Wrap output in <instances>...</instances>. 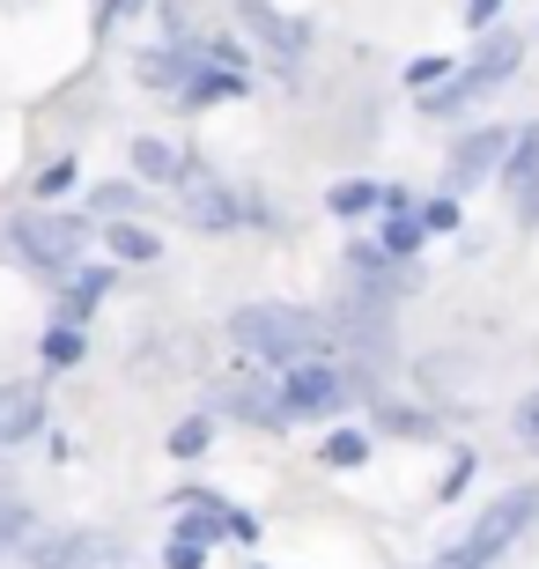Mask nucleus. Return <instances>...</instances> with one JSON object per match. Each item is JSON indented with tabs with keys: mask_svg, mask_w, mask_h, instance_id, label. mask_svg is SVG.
Returning a JSON list of instances; mask_svg holds the SVG:
<instances>
[{
	"mask_svg": "<svg viewBox=\"0 0 539 569\" xmlns=\"http://www.w3.org/2000/svg\"><path fill=\"white\" fill-rule=\"evenodd\" d=\"M229 348L244 362H259V370H296V362H318V348H326V326H318V311H303V303H244V311L229 318Z\"/></svg>",
	"mask_w": 539,
	"mask_h": 569,
	"instance_id": "nucleus-1",
	"label": "nucleus"
},
{
	"mask_svg": "<svg viewBox=\"0 0 539 569\" xmlns=\"http://www.w3.org/2000/svg\"><path fill=\"white\" fill-rule=\"evenodd\" d=\"M267 392H273V429H289V422H326V415L355 407L362 378L318 356V362H296V370H273Z\"/></svg>",
	"mask_w": 539,
	"mask_h": 569,
	"instance_id": "nucleus-2",
	"label": "nucleus"
},
{
	"mask_svg": "<svg viewBox=\"0 0 539 569\" xmlns=\"http://www.w3.org/2000/svg\"><path fill=\"white\" fill-rule=\"evenodd\" d=\"M532 518H539V488H510L502 503H488L473 526H466V540H451V548L436 555V569H488L496 555H510L525 532H532Z\"/></svg>",
	"mask_w": 539,
	"mask_h": 569,
	"instance_id": "nucleus-3",
	"label": "nucleus"
},
{
	"mask_svg": "<svg viewBox=\"0 0 539 569\" xmlns=\"http://www.w3.org/2000/svg\"><path fill=\"white\" fill-rule=\"evenodd\" d=\"M518 60H525V38H510V30H488L473 60L458 67L443 89H429V97H421V111H429V119H451V111H466L473 97H488L496 82H510V74H518Z\"/></svg>",
	"mask_w": 539,
	"mask_h": 569,
	"instance_id": "nucleus-4",
	"label": "nucleus"
},
{
	"mask_svg": "<svg viewBox=\"0 0 539 569\" xmlns=\"http://www.w3.org/2000/svg\"><path fill=\"white\" fill-rule=\"evenodd\" d=\"M8 244H16V252L30 259L44 281H67V274H74V259H82V244H89V222H82V214L30 208V214H16V222H8Z\"/></svg>",
	"mask_w": 539,
	"mask_h": 569,
	"instance_id": "nucleus-5",
	"label": "nucleus"
},
{
	"mask_svg": "<svg viewBox=\"0 0 539 569\" xmlns=\"http://www.w3.org/2000/svg\"><path fill=\"white\" fill-rule=\"evenodd\" d=\"M502 156H510V127H473L466 141L451 148V156H443V192L458 200V192L488 186V178L502 170Z\"/></svg>",
	"mask_w": 539,
	"mask_h": 569,
	"instance_id": "nucleus-6",
	"label": "nucleus"
},
{
	"mask_svg": "<svg viewBox=\"0 0 539 569\" xmlns=\"http://www.w3.org/2000/svg\"><path fill=\"white\" fill-rule=\"evenodd\" d=\"M178 214H186L192 230H237V222H259V214L237 200V192L222 186V178H208V170H192L186 192H178Z\"/></svg>",
	"mask_w": 539,
	"mask_h": 569,
	"instance_id": "nucleus-7",
	"label": "nucleus"
},
{
	"mask_svg": "<svg viewBox=\"0 0 539 569\" xmlns=\"http://www.w3.org/2000/svg\"><path fill=\"white\" fill-rule=\"evenodd\" d=\"M229 8L251 22V38L267 44L273 60H303V52H311V30H303V22H289L273 0H229Z\"/></svg>",
	"mask_w": 539,
	"mask_h": 569,
	"instance_id": "nucleus-8",
	"label": "nucleus"
},
{
	"mask_svg": "<svg viewBox=\"0 0 539 569\" xmlns=\"http://www.w3.org/2000/svg\"><path fill=\"white\" fill-rule=\"evenodd\" d=\"M229 97H244V67L200 60V67L186 74V89H178V111H214V104H229Z\"/></svg>",
	"mask_w": 539,
	"mask_h": 569,
	"instance_id": "nucleus-9",
	"label": "nucleus"
},
{
	"mask_svg": "<svg viewBox=\"0 0 539 569\" xmlns=\"http://www.w3.org/2000/svg\"><path fill=\"white\" fill-rule=\"evenodd\" d=\"M44 429V392L38 385H0V443H30Z\"/></svg>",
	"mask_w": 539,
	"mask_h": 569,
	"instance_id": "nucleus-10",
	"label": "nucleus"
},
{
	"mask_svg": "<svg viewBox=\"0 0 539 569\" xmlns=\"http://www.w3.org/2000/svg\"><path fill=\"white\" fill-rule=\"evenodd\" d=\"M104 252L126 259V267H148V259H163V237L148 222H133V214H119V222H104Z\"/></svg>",
	"mask_w": 539,
	"mask_h": 569,
	"instance_id": "nucleus-11",
	"label": "nucleus"
},
{
	"mask_svg": "<svg viewBox=\"0 0 539 569\" xmlns=\"http://www.w3.org/2000/svg\"><path fill=\"white\" fill-rule=\"evenodd\" d=\"M133 178H156V186L170 178V186H186L192 163H186V156H178L170 141H156V133H148V141H133Z\"/></svg>",
	"mask_w": 539,
	"mask_h": 569,
	"instance_id": "nucleus-12",
	"label": "nucleus"
},
{
	"mask_svg": "<svg viewBox=\"0 0 539 569\" xmlns=\"http://www.w3.org/2000/svg\"><path fill=\"white\" fill-rule=\"evenodd\" d=\"M370 429H332L326 443H318V466H332V473H355V466H370Z\"/></svg>",
	"mask_w": 539,
	"mask_h": 569,
	"instance_id": "nucleus-13",
	"label": "nucleus"
},
{
	"mask_svg": "<svg viewBox=\"0 0 539 569\" xmlns=\"http://www.w3.org/2000/svg\"><path fill=\"white\" fill-rule=\"evenodd\" d=\"M532 178H539V119L510 133V156H502V186H510V192L532 186Z\"/></svg>",
	"mask_w": 539,
	"mask_h": 569,
	"instance_id": "nucleus-14",
	"label": "nucleus"
},
{
	"mask_svg": "<svg viewBox=\"0 0 539 569\" xmlns=\"http://www.w3.org/2000/svg\"><path fill=\"white\" fill-rule=\"evenodd\" d=\"M421 244H429V222H421V208H407V214H392V222H385V259L415 267Z\"/></svg>",
	"mask_w": 539,
	"mask_h": 569,
	"instance_id": "nucleus-15",
	"label": "nucleus"
},
{
	"mask_svg": "<svg viewBox=\"0 0 539 569\" xmlns=\"http://www.w3.org/2000/svg\"><path fill=\"white\" fill-rule=\"evenodd\" d=\"M326 208L340 214V222H355V214H370V208H385V186H377V178H340V186L326 192Z\"/></svg>",
	"mask_w": 539,
	"mask_h": 569,
	"instance_id": "nucleus-16",
	"label": "nucleus"
},
{
	"mask_svg": "<svg viewBox=\"0 0 539 569\" xmlns=\"http://www.w3.org/2000/svg\"><path fill=\"white\" fill-rule=\"evenodd\" d=\"M104 289H111V267H89V274H67V281H60V296H67L60 326H82V311H89V303H97Z\"/></svg>",
	"mask_w": 539,
	"mask_h": 569,
	"instance_id": "nucleus-17",
	"label": "nucleus"
},
{
	"mask_svg": "<svg viewBox=\"0 0 539 569\" xmlns=\"http://www.w3.org/2000/svg\"><path fill=\"white\" fill-rule=\"evenodd\" d=\"M30 526H38V518H30V503H16V496H0V562H8V555H22Z\"/></svg>",
	"mask_w": 539,
	"mask_h": 569,
	"instance_id": "nucleus-18",
	"label": "nucleus"
},
{
	"mask_svg": "<svg viewBox=\"0 0 539 569\" xmlns=\"http://www.w3.org/2000/svg\"><path fill=\"white\" fill-rule=\"evenodd\" d=\"M208 443H214V422L208 415H186V422L170 429V459H208Z\"/></svg>",
	"mask_w": 539,
	"mask_h": 569,
	"instance_id": "nucleus-19",
	"label": "nucleus"
},
{
	"mask_svg": "<svg viewBox=\"0 0 539 569\" xmlns=\"http://www.w3.org/2000/svg\"><path fill=\"white\" fill-rule=\"evenodd\" d=\"M44 362H52V370H67V362H82V326H52V333H44V348H38Z\"/></svg>",
	"mask_w": 539,
	"mask_h": 569,
	"instance_id": "nucleus-20",
	"label": "nucleus"
},
{
	"mask_svg": "<svg viewBox=\"0 0 539 569\" xmlns=\"http://www.w3.org/2000/svg\"><path fill=\"white\" fill-rule=\"evenodd\" d=\"M97 208H104V222H119V214L141 208V186H133V178H119V186H97Z\"/></svg>",
	"mask_w": 539,
	"mask_h": 569,
	"instance_id": "nucleus-21",
	"label": "nucleus"
},
{
	"mask_svg": "<svg viewBox=\"0 0 539 569\" xmlns=\"http://www.w3.org/2000/svg\"><path fill=\"white\" fill-rule=\"evenodd\" d=\"M67 186H74V163H67V156H60V163H44L38 178H30V192H38V200H60Z\"/></svg>",
	"mask_w": 539,
	"mask_h": 569,
	"instance_id": "nucleus-22",
	"label": "nucleus"
},
{
	"mask_svg": "<svg viewBox=\"0 0 539 569\" xmlns=\"http://www.w3.org/2000/svg\"><path fill=\"white\" fill-rule=\"evenodd\" d=\"M421 222H429V237L458 230V200H451V192H436V200H421Z\"/></svg>",
	"mask_w": 539,
	"mask_h": 569,
	"instance_id": "nucleus-23",
	"label": "nucleus"
},
{
	"mask_svg": "<svg viewBox=\"0 0 539 569\" xmlns=\"http://www.w3.org/2000/svg\"><path fill=\"white\" fill-rule=\"evenodd\" d=\"M163 569H208V548H200V540H178V532H170Z\"/></svg>",
	"mask_w": 539,
	"mask_h": 569,
	"instance_id": "nucleus-24",
	"label": "nucleus"
},
{
	"mask_svg": "<svg viewBox=\"0 0 539 569\" xmlns=\"http://www.w3.org/2000/svg\"><path fill=\"white\" fill-rule=\"evenodd\" d=\"M466 481H473V451H466V459H451V473H443V488H436V503L466 496Z\"/></svg>",
	"mask_w": 539,
	"mask_h": 569,
	"instance_id": "nucleus-25",
	"label": "nucleus"
},
{
	"mask_svg": "<svg viewBox=\"0 0 539 569\" xmlns=\"http://www.w3.org/2000/svg\"><path fill=\"white\" fill-rule=\"evenodd\" d=\"M451 74H458V67H451V60H436V52L407 67V82H415V89H421V82H451Z\"/></svg>",
	"mask_w": 539,
	"mask_h": 569,
	"instance_id": "nucleus-26",
	"label": "nucleus"
},
{
	"mask_svg": "<svg viewBox=\"0 0 539 569\" xmlns=\"http://www.w3.org/2000/svg\"><path fill=\"white\" fill-rule=\"evenodd\" d=\"M502 16V0H466V30H488Z\"/></svg>",
	"mask_w": 539,
	"mask_h": 569,
	"instance_id": "nucleus-27",
	"label": "nucleus"
},
{
	"mask_svg": "<svg viewBox=\"0 0 539 569\" xmlns=\"http://www.w3.org/2000/svg\"><path fill=\"white\" fill-rule=\"evenodd\" d=\"M518 222H525V230H539V178H532V186H518Z\"/></svg>",
	"mask_w": 539,
	"mask_h": 569,
	"instance_id": "nucleus-28",
	"label": "nucleus"
},
{
	"mask_svg": "<svg viewBox=\"0 0 539 569\" xmlns=\"http://www.w3.org/2000/svg\"><path fill=\"white\" fill-rule=\"evenodd\" d=\"M518 437H525V443H539V392L518 407Z\"/></svg>",
	"mask_w": 539,
	"mask_h": 569,
	"instance_id": "nucleus-29",
	"label": "nucleus"
},
{
	"mask_svg": "<svg viewBox=\"0 0 539 569\" xmlns=\"http://www.w3.org/2000/svg\"><path fill=\"white\" fill-rule=\"evenodd\" d=\"M126 8H133V0H104V16H126Z\"/></svg>",
	"mask_w": 539,
	"mask_h": 569,
	"instance_id": "nucleus-30",
	"label": "nucleus"
}]
</instances>
